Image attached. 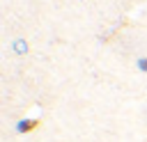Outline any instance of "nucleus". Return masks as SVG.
Here are the masks:
<instances>
[{"label":"nucleus","instance_id":"obj_1","mask_svg":"<svg viewBox=\"0 0 147 142\" xmlns=\"http://www.w3.org/2000/svg\"><path fill=\"white\" fill-rule=\"evenodd\" d=\"M34 128H39V119H21V121L16 124V131H18V133H30V131H34Z\"/></svg>","mask_w":147,"mask_h":142},{"label":"nucleus","instance_id":"obj_3","mask_svg":"<svg viewBox=\"0 0 147 142\" xmlns=\"http://www.w3.org/2000/svg\"><path fill=\"white\" fill-rule=\"evenodd\" d=\"M136 64H138V69H140L142 73H147V57H138Z\"/></svg>","mask_w":147,"mask_h":142},{"label":"nucleus","instance_id":"obj_2","mask_svg":"<svg viewBox=\"0 0 147 142\" xmlns=\"http://www.w3.org/2000/svg\"><path fill=\"white\" fill-rule=\"evenodd\" d=\"M11 48H14V50H16V53H28V44H25V41H23V39H16V41H14V46H11Z\"/></svg>","mask_w":147,"mask_h":142}]
</instances>
